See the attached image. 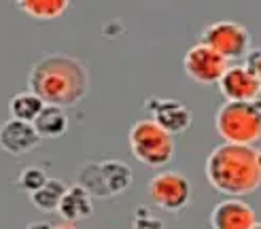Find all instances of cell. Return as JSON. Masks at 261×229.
Returning a JSON list of instances; mask_svg holds the SVG:
<instances>
[{
	"label": "cell",
	"mask_w": 261,
	"mask_h": 229,
	"mask_svg": "<svg viewBox=\"0 0 261 229\" xmlns=\"http://www.w3.org/2000/svg\"><path fill=\"white\" fill-rule=\"evenodd\" d=\"M28 87L47 106H76L89 92V72L83 64L66 53H49L38 60L30 74Z\"/></svg>",
	"instance_id": "6da1fadb"
},
{
	"label": "cell",
	"mask_w": 261,
	"mask_h": 229,
	"mask_svg": "<svg viewBox=\"0 0 261 229\" xmlns=\"http://www.w3.org/2000/svg\"><path fill=\"white\" fill-rule=\"evenodd\" d=\"M206 181L219 193L240 197L261 185L259 151L255 147L223 142L206 157Z\"/></svg>",
	"instance_id": "7a4b0ae2"
},
{
	"label": "cell",
	"mask_w": 261,
	"mask_h": 229,
	"mask_svg": "<svg viewBox=\"0 0 261 229\" xmlns=\"http://www.w3.org/2000/svg\"><path fill=\"white\" fill-rule=\"evenodd\" d=\"M215 125L225 142L253 147L261 140V100L225 102L217 110Z\"/></svg>",
	"instance_id": "3957f363"
},
{
	"label": "cell",
	"mask_w": 261,
	"mask_h": 229,
	"mask_svg": "<svg viewBox=\"0 0 261 229\" xmlns=\"http://www.w3.org/2000/svg\"><path fill=\"white\" fill-rule=\"evenodd\" d=\"M134 181L129 165L121 159H102L87 161L76 172V185L85 187L91 197L111 199L125 193Z\"/></svg>",
	"instance_id": "277c9868"
},
{
	"label": "cell",
	"mask_w": 261,
	"mask_h": 229,
	"mask_svg": "<svg viewBox=\"0 0 261 229\" xmlns=\"http://www.w3.org/2000/svg\"><path fill=\"white\" fill-rule=\"evenodd\" d=\"M129 151L147 168H162L174 157V136L153 119H140L129 127Z\"/></svg>",
	"instance_id": "5b68a950"
},
{
	"label": "cell",
	"mask_w": 261,
	"mask_h": 229,
	"mask_svg": "<svg viewBox=\"0 0 261 229\" xmlns=\"http://www.w3.org/2000/svg\"><path fill=\"white\" fill-rule=\"evenodd\" d=\"M200 43L215 49L217 53H221L229 62V60H242L249 55L253 47V38H251V32L242 23L223 19V21L208 23L200 34Z\"/></svg>",
	"instance_id": "8992f818"
},
{
	"label": "cell",
	"mask_w": 261,
	"mask_h": 229,
	"mask_svg": "<svg viewBox=\"0 0 261 229\" xmlns=\"http://www.w3.org/2000/svg\"><path fill=\"white\" fill-rule=\"evenodd\" d=\"M149 197L158 208L166 212H180L191 202V183L185 174L166 170L149 181Z\"/></svg>",
	"instance_id": "52a82bcc"
},
{
	"label": "cell",
	"mask_w": 261,
	"mask_h": 229,
	"mask_svg": "<svg viewBox=\"0 0 261 229\" xmlns=\"http://www.w3.org/2000/svg\"><path fill=\"white\" fill-rule=\"evenodd\" d=\"M182 68H185L189 79H193L195 83L215 85L223 79V74L229 68V62L221 53H217L215 49L198 43L187 51L185 58H182Z\"/></svg>",
	"instance_id": "ba28073f"
},
{
	"label": "cell",
	"mask_w": 261,
	"mask_h": 229,
	"mask_svg": "<svg viewBox=\"0 0 261 229\" xmlns=\"http://www.w3.org/2000/svg\"><path fill=\"white\" fill-rule=\"evenodd\" d=\"M145 110L151 112V119L172 136L187 132L193 123L191 108L178 100H172V98L149 96L145 100Z\"/></svg>",
	"instance_id": "9c48e42d"
},
{
	"label": "cell",
	"mask_w": 261,
	"mask_h": 229,
	"mask_svg": "<svg viewBox=\"0 0 261 229\" xmlns=\"http://www.w3.org/2000/svg\"><path fill=\"white\" fill-rule=\"evenodd\" d=\"M219 89L227 102H257L261 96V81L246 66H229L219 81Z\"/></svg>",
	"instance_id": "30bf717a"
},
{
	"label": "cell",
	"mask_w": 261,
	"mask_h": 229,
	"mask_svg": "<svg viewBox=\"0 0 261 229\" xmlns=\"http://www.w3.org/2000/svg\"><path fill=\"white\" fill-rule=\"evenodd\" d=\"M213 229H255V210L242 199H225L211 212Z\"/></svg>",
	"instance_id": "8fae6325"
},
{
	"label": "cell",
	"mask_w": 261,
	"mask_h": 229,
	"mask_svg": "<svg viewBox=\"0 0 261 229\" xmlns=\"http://www.w3.org/2000/svg\"><path fill=\"white\" fill-rule=\"evenodd\" d=\"M41 136H38L34 123H25L19 119H9L3 130H0V145L11 155H23L38 147Z\"/></svg>",
	"instance_id": "7c38bea8"
},
{
	"label": "cell",
	"mask_w": 261,
	"mask_h": 229,
	"mask_svg": "<svg viewBox=\"0 0 261 229\" xmlns=\"http://www.w3.org/2000/svg\"><path fill=\"white\" fill-rule=\"evenodd\" d=\"M58 212H60L62 219L68 221V223L89 219V216L94 214V197H91V193L85 187L72 185V187H68Z\"/></svg>",
	"instance_id": "4fadbf2b"
},
{
	"label": "cell",
	"mask_w": 261,
	"mask_h": 229,
	"mask_svg": "<svg viewBox=\"0 0 261 229\" xmlns=\"http://www.w3.org/2000/svg\"><path fill=\"white\" fill-rule=\"evenodd\" d=\"M34 127L41 138H60L68 132V117L60 106H45L36 117Z\"/></svg>",
	"instance_id": "5bb4252c"
},
{
	"label": "cell",
	"mask_w": 261,
	"mask_h": 229,
	"mask_svg": "<svg viewBox=\"0 0 261 229\" xmlns=\"http://www.w3.org/2000/svg\"><path fill=\"white\" fill-rule=\"evenodd\" d=\"M66 191H68V185L64 181H60V178H49L45 187L30 193V202H32V206L38 208L41 212H54L60 208Z\"/></svg>",
	"instance_id": "9a60e30c"
},
{
	"label": "cell",
	"mask_w": 261,
	"mask_h": 229,
	"mask_svg": "<svg viewBox=\"0 0 261 229\" xmlns=\"http://www.w3.org/2000/svg\"><path fill=\"white\" fill-rule=\"evenodd\" d=\"M45 106H47L45 102L32 92L15 94L9 100V110L13 114V119H19V121H25V123H34Z\"/></svg>",
	"instance_id": "2e32d148"
},
{
	"label": "cell",
	"mask_w": 261,
	"mask_h": 229,
	"mask_svg": "<svg viewBox=\"0 0 261 229\" xmlns=\"http://www.w3.org/2000/svg\"><path fill=\"white\" fill-rule=\"evenodd\" d=\"M17 7L34 19H58L68 11V0H19Z\"/></svg>",
	"instance_id": "e0dca14e"
},
{
	"label": "cell",
	"mask_w": 261,
	"mask_h": 229,
	"mask_svg": "<svg viewBox=\"0 0 261 229\" xmlns=\"http://www.w3.org/2000/svg\"><path fill=\"white\" fill-rule=\"evenodd\" d=\"M49 181L43 168H36V165H30V168H23L17 176V187L28 191V193H34L41 187H45V183Z\"/></svg>",
	"instance_id": "ac0fdd59"
},
{
	"label": "cell",
	"mask_w": 261,
	"mask_h": 229,
	"mask_svg": "<svg viewBox=\"0 0 261 229\" xmlns=\"http://www.w3.org/2000/svg\"><path fill=\"white\" fill-rule=\"evenodd\" d=\"M132 229H166V225L147 206H138L136 212H134V225H132Z\"/></svg>",
	"instance_id": "d6986e66"
},
{
	"label": "cell",
	"mask_w": 261,
	"mask_h": 229,
	"mask_svg": "<svg viewBox=\"0 0 261 229\" xmlns=\"http://www.w3.org/2000/svg\"><path fill=\"white\" fill-rule=\"evenodd\" d=\"M246 68H249L251 72H255L259 76V81H261V49H251V53L246 55V64H244Z\"/></svg>",
	"instance_id": "ffe728a7"
},
{
	"label": "cell",
	"mask_w": 261,
	"mask_h": 229,
	"mask_svg": "<svg viewBox=\"0 0 261 229\" xmlns=\"http://www.w3.org/2000/svg\"><path fill=\"white\" fill-rule=\"evenodd\" d=\"M25 229H54V225H49L45 221H34V223H30Z\"/></svg>",
	"instance_id": "44dd1931"
},
{
	"label": "cell",
	"mask_w": 261,
	"mask_h": 229,
	"mask_svg": "<svg viewBox=\"0 0 261 229\" xmlns=\"http://www.w3.org/2000/svg\"><path fill=\"white\" fill-rule=\"evenodd\" d=\"M54 229H79L74 223H68V221H64V223H60V225H54Z\"/></svg>",
	"instance_id": "7402d4cb"
},
{
	"label": "cell",
	"mask_w": 261,
	"mask_h": 229,
	"mask_svg": "<svg viewBox=\"0 0 261 229\" xmlns=\"http://www.w3.org/2000/svg\"><path fill=\"white\" fill-rule=\"evenodd\" d=\"M255 229H261V223H257V225H255Z\"/></svg>",
	"instance_id": "603a6c76"
},
{
	"label": "cell",
	"mask_w": 261,
	"mask_h": 229,
	"mask_svg": "<svg viewBox=\"0 0 261 229\" xmlns=\"http://www.w3.org/2000/svg\"><path fill=\"white\" fill-rule=\"evenodd\" d=\"M259 165H261V151H259Z\"/></svg>",
	"instance_id": "cb8c5ba5"
}]
</instances>
